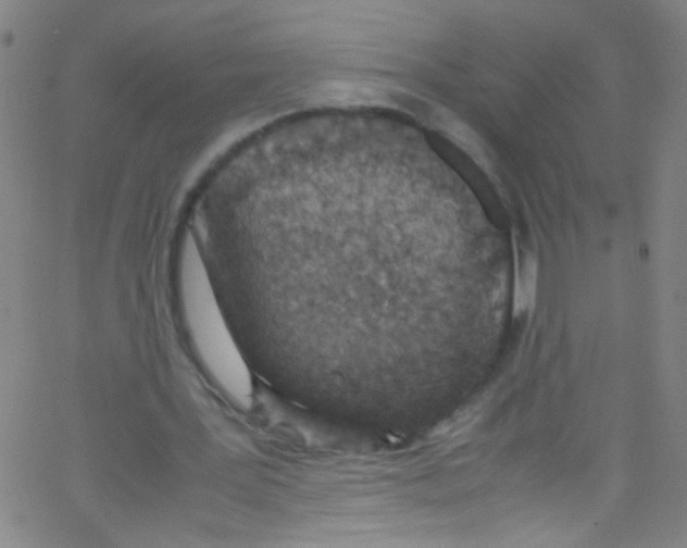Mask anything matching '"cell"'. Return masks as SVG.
Masks as SVG:
<instances>
[{"instance_id":"obj_1","label":"cell","mask_w":687,"mask_h":548,"mask_svg":"<svg viewBox=\"0 0 687 548\" xmlns=\"http://www.w3.org/2000/svg\"><path fill=\"white\" fill-rule=\"evenodd\" d=\"M176 285L186 332L202 369L232 403L240 409L250 408L253 398L250 369L189 231L179 246Z\"/></svg>"},{"instance_id":"obj_2","label":"cell","mask_w":687,"mask_h":548,"mask_svg":"<svg viewBox=\"0 0 687 548\" xmlns=\"http://www.w3.org/2000/svg\"><path fill=\"white\" fill-rule=\"evenodd\" d=\"M537 288V263L530 256L517 266L514 288V312L523 313L535 303Z\"/></svg>"}]
</instances>
